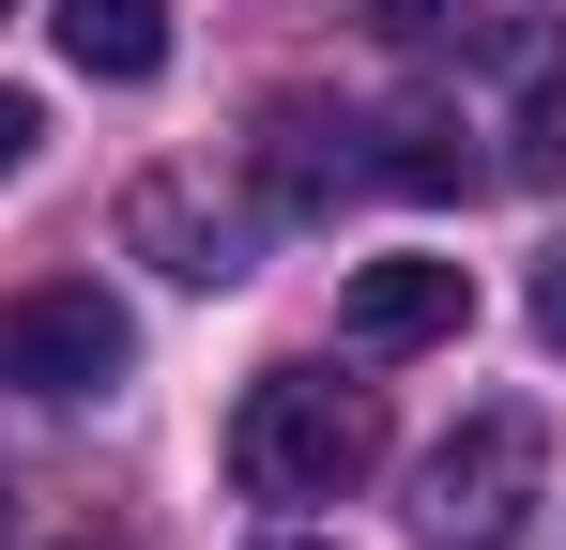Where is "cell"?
<instances>
[{"mask_svg":"<svg viewBox=\"0 0 566 550\" xmlns=\"http://www.w3.org/2000/svg\"><path fill=\"white\" fill-rule=\"evenodd\" d=\"M123 230L185 275V290H230V275H245V214H199L185 183H138V199H123Z\"/></svg>","mask_w":566,"mask_h":550,"instance_id":"obj_7","label":"cell"},{"mask_svg":"<svg viewBox=\"0 0 566 550\" xmlns=\"http://www.w3.org/2000/svg\"><path fill=\"white\" fill-rule=\"evenodd\" d=\"M46 31H62V62L107 77V92H138L154 62H169V0H62Z\"/></svg>","mask_w":566,"mask_h":550,"instance_id":"obj_9","label":"cell"},{"mask_svg":"<svg viewBox=\"0 0 566 550\" xmlns=\"http://www.w3.org/2000/svg\"><path fill=\"white\" fill-rule=\"evenodd\" d=\"M552 489V429L536 413H460L413 458V550H505Z\"/></svg>","mask_w":566,"mask_h":550,"instance_id":"obj_2","label":"cell"},{"mask_svg":"<svg viewBox=\"0 0 566 550\" xmlns=\"http://www.w3.org/2000/svg\"><path fill=\"white\" fill-rule=\"evenodd\" d=\"M460 77L490 92L474 138H505L490 169H505V183H552L566 169V15H460Z\"/></svg>","mask_w":566,"mask_h":550,"instance_id":"obj_3","label":"cell"},{"mask_svg":"<svg viewBox=\"0 0 566 550\" xmlns=\"http://www.w3.org/2000/svg\"><path fill=\"white\" fill-rule=\"evenodd\" d=\"M31 154H46V107H31V92H0V183L31 169Z\"/></svg>","mask_w":566,"mask_h":550,"instance_id":"obj_11","label":"cell"},{"mask_svg":"<svg viewBox=\"0 0 566 550\" xmlns=\"http://www.w3.org/2000/svg\"><path fill=\"white\" fill-rule=\"evenodd\" d=\"M138 367V321L107 306L93 275H31L15 306H0V382L15 398H107Z\"/></svg>","mask_w":566,"mask_h":550,"instance_id":"obj_4","label":"cell"},{"mask_svg":"<svg viewBox=\"0 0 566 550\" xmlns=\"http://www.w3.org/2000/svg\"><path fill=\"white\" fill-rule=\"evenodd\" d=\"M0 536H15V489H0Z\"/></svg>","mask_w":566,"mask_h":550,"instance_id":"obj_14","label":"cell"},{"mask_svg":"<svg viewBox=\"0 0 566 550\" xmlns=\"http://www.w3.org/2000/svg\"><path fill=\"white\" fill-rule=\"evenodd\" d=\"M382 474V398L368 382H322V367H261L245 413H230V489L245 505H337Z\"/></svg>","mask_w":566,"mask_h":550,"instance_id":"obj_1","label":"cell"},{"mask_svg":"<svg viewBox=\"0 0 566 550\" xmlns=\"http://www.w3.org/2000/svg\"><path fill=\"white\" fill-rule=\"evenodd\" d=\"M245 550H337V536H291V520H276V536H245Z\"/></svg>","mask_w":566,"mask_h":550,"instance_id":"obj_13","label":"cell"},{"mask_svg":"<svg viewBox=\"0 0 566 550\" xmlns=\"http://www.w3.org/2000/svg\"><path fill=\"white\" fill-rule=\"evenodd\" d=\"M0 15H15V0H0Z\"/></svg>","mask_w":566,"mask_h":550,"instance_id":"obj_15","label":"cell"},{"mask_svg":"<svg viewBox=\"0 0 566 550\" xmlns=\"http://www.w3.org/2000/svg\"><path fill=\"white\" fill-rule=\"evenodd\" d=\"M368 123H322V107H276L261 123V183H276V214H322L337 183H368V154H353Z\"/></svg>","mask_w":566,"mask_h":550,"instance_id":"obj_8","label":"cell"},{"mask_svg":"<svg viewBox=\"0 0 566 550\" xmlns=\"http://www.w3.org/2000/svg\"><path fill=\"white\" fill-rule=\"evenodd\" d=\"M460 321H474L460 261H353V290H337V337L353 352H444Z\"/></svg>","mask_w":566,"mask_h":550,"instance_id":"obj_5","label":"cell"},{"mask_svg":"<svg viewBox=\"0 0 566 550\" xmlns=\"http://www.w3.org/2000/svg\"><path fill=\"white\" fill-rule=\"evenodd\" d=\"M536 352H566V245L536 261Z\"/></svg>","mask_w":566,"mask_h":550,"instance_id":"obj_12","label":"cell"},{"mask_svg":"<svg viewBox=\"0 0 566 550\" xmlns=\"http://www.w3.org/2000/svg\"><path fill=\"white\" fill-rule=\"evenodd\" d=\"M368 183H398V199H474V183H490V154H474V107H429V92H413V107L368 138Z\"/></svg>","mask_w":566,"mask_h":550,"instance_id":"obj_6","label":"cell"},{"mask_svg":"<svg viewBox=\"0 0 566 550\" xmlns=\"http://www.w3.org/2000/svg\"><path fill=\"white\" fill-rule=\"evenodd\" d=\"M474 0H368V31H398V46H444Z\"/></svg>","mask_w":566,"mask_h":550,"instance_id":"obj_10","label":"cell"}]
</instances>
